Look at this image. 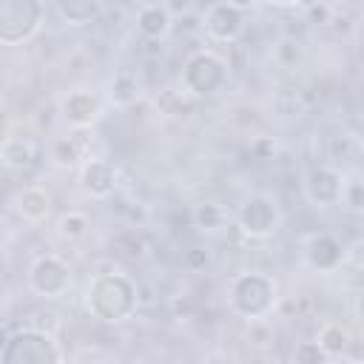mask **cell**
Here are the masks:
<instances>
[{
	"label": "cell",
	"instance_id": "obj_4",
	"mask_svg": "<svg viewBox=\"0 0 364 364\" xmlns=\"http://www.w3.org/2000/svg\"><path fill=\"white\" fill-rule=\"evenodd\" d=\"M43 17L40 0H0V46H17L28 40Z\"/></svg>",
	"mask_w": 364,
	"mask_h": 364
},
{
	"label": "cell",
	"instance_id": "obj_2",
	"mask_svg": "<svg viewBox=\"0 0 364 364\" xmlns=\"http://www.w3.org/2000/svg\"><path fill=\"white\" fill-rule=\"evenodd\" d=\"M228 304L236 316L259 321L276 307V282L264 273H239L228 287Z\"/></svg>",
	"mask_w": 364,
	"mask_h": 364
},
{
	"label": "cell",
	"instance_id": "obj_27",
	"mask_svg": "<svg viewBox=\"0 0 364 364\" xmlns=\"http://www.w3.org/2000/svg\"><path fill=\"white\" fill-rule=\"evenodd\" d=\"M9 236H11V228H9V222H6V219H0V245H3Z\"/></svg>",
	"mask_w": 364,
	"mask_h": 364
},
{
	"label": "cell",
	"instance_id": "obj_28",
	"mask_svg": "<svg viewBox=\"0 0 364 364\" xmlns=\"http://www.w3.org/2000/svg\"><path fill=\"white\" fill-rule=\"evenodd\" d=\"M264 3H270V6H299L301 0H264Z\"/></svg>",
	"mask_w": 364,
	"mask_h": 364
},
{
	"label": "cell",
	"instance_id": "obj_30",
	"mask_svg": "<svg viewBox=\"0 0 364 364\" xmlns=\"http://www.w3.org/2000/svg\"><path fill=\"white\" fill-rule=\"evenodd\" d=\"M6 341H9V336H6V330L0 327V353H3V347H6Z\"/></svg>",
	"mask_w": 364,
	"mask_h": 364
},
{
	"label": "cell",
	"instance_id": "obj_23",
	"mask_svg": "<svg viewBox=\"0 0 364 364\" xmlns=\"http://www.w3.org/2000/svg\"><path fill=\"white\" fill-rule=\"evenodd\" d=\"M338 202H341L344 208H350L353 213L361 210V205H364V188H361V179H358L355 173L341 179V196H338Z\"/></svg>",
	"mask_w": 364,
	"mask_h": 364
},
{
	"label": "cell",
	"instance_id": "obj_5",
	"mask_svg": "<svg viewBox=\"0 0 364 364\" xmlns=\"http://www.w3.org/2000/svg\"><path fill=\"white\" fill-rule=\"evenodd\" d=\"M225 82H228V65L210 51L193 54L182 68V88L191 97H210L222 91Z\"/></svg>",
	"mask_w": 364,
	"mask_h": 364
},
{
	"label": "cell",
	"instance_id": "obj_1",
	"mask_svg": "<svg viewBox=\"0 0 364 364\" xmlns=\"http://www.w3.org/2000/svg\"><path fill=\"white\" fill-rule=\"evenodd\" d=\"M85 307L100 321H125L136 310V284L125 273H97L85 290Z\"/></svg>",
	"mask_w": 364,
	"mask_h": 364
},
{
	"label": "cell",
	"instance_id": "obj_11",
	"mask_svg": "<svg viewBox=\"0 0 364 364\" xmlns=\"http://www.w3.org/2000/svg\"><path fill=\"white\" fill-rule=\"evenodd\" d=\"M80 188L94 199L111 196L117 188V168L108 159H85L80 168Z\"/></svg>",
	"mask_w": 364,
	"mask_h": 364
},
{
	"label": "cell",
	"instance_id": "obj_24",
	"mask_svg": "<svg viewBox=\"0 0 364 364\" xmlns=\"http://www.w3.org/2000/svg\"><path fill=\"white\" fill-rule=\"evenodd\" d=\"M114 247H117L122 256H128V259H142V256H145V239H142V233H136V230L119 233V236L114 239Z\"/></svg>",
	"mask_w": 364,
	"mask_h": 364
},
{
	"label": "cell",
	"instance_id": "obj_14",
	"mask_svg": "<svg viewBox=\"0 0 364 364\" xmlns=\"http://www.w3.org/2000/svg\"><path fill=\"white\" fill-rule=\"evenodd\" d=\"M88 145H91V134L85 128H77L68 136H57L48 148V156L57 168H74L80 159H85Z\"/></svg>",
	"mask_w": 364,
	"mask_h": 364
},
{
	"label": "cell",
	"instance_id": "obj_7",
	"mask_svg": "<svg viewBox=\"0 0 364 364\" xmlns=\"http://www.w3.org/2000/svg\"><path fill=\"white\" fill-rule=\"evenodd\" d=\"M71 267L60 256H40L28 267V287L43 299H60L71 290Z\"/></svg>",
	"mask_w": 364,
	"mask_h": 364
},
{
	"label": "cell",
	"instance_id": "obj_19",
	"mask_svg": "<svg viewBox=\"0 0 364 364\" xmlns=\"http://www.w3.org/2000/svg\"><path fill=\"white\" fill-rule=\"evenodd\" d=\"M136 100H139V80H136L128 68L117 71L114 80H111V102H117V105H131V102H136Z\"/></svg>",
	"mask_w": 364,
	"mask_h": 364
},
{
	"label": "cell",
	"instance_id": "obj_13",
	"mask_svg": "<svg viewBox=\"0 0 364 364\" xmlns=\"http://www.w3.org/2000/svg\"><path fill=\"white\" fill-rule=\"evenodd\" d=\"M11 205H14V210H17L26 222L40 225V222H46L48 213H51V193H48L46 188H40V185H26V188H20V191L14 193Z\"/></svg>",
	"mask_w": 364,
	"mask_h": 364
},
{
	"label": "cell",
	"instance_id": "obj_8",
	"mask_svg": "<svg viewBox=\"0 0 364 364\" xmlns=\"http://www.w3.org/2000/svg\"><path fill=\"white\" fill-rule=\"evenodd\" d=\"M202 26H205L210 40L233 43L242 34V28H245V11L230 6V3H225V0H213L208 6V11H205V23Z\"/></svg>",
	"mask_w": 364,
	"mask_h": 364
},
{
	"label": "cell",
	"instance_id": "obj_25",
	"mask_svg": "<svg viewBox=\"0 0 364 364\" xmlns=\"http://www.w3.org/2000/svg\"><path fill=\"white\" fill-rule=\"evenodd\" d=\"M330 355L316 344V341H301L296 344L293 350V361H310V364H318V361H327Z\"/></svg>",
	"mask_w": 364,
	"mask_h": 364
},
{
	"label": "cell",
	"instance_id": "obj_3",
	"mask_svg": "<svg viewBox=\"0 0 364 364\" xmlns=\"http://www.w3.org/2000/svg\"><path fill=\"white\" fill-rule=\"evenodd\" d=\"M0 361L3 364H57L63 361V353L51 333L28 327V330L9 336L0 353Z\"/></svg>",
	"mask_w": 364,
	"mask_h": 364
},
{
	"label": "cell",
	"instance_id": "obj_16",
	"mask_svg": "<svg viewBox=\"0 0 364 364\" xmlns=\"http://www.w3.org/2000/svg\"><path fill=\"white\" fill-rule=\"evenodd\" d=\"M171 26H173L171 11L162 3H145L136 11V31L142 37H148V40H162L171 31Z\"/></svg>",
	"mask_w": 364,
	"mask_h": 364
},
{
	"label": "cell",
	"instance_id": "obj_21",
	"mask_svg": "<svg viewBox=\"0 0 364 364\" xmlns=\"http://www.w3.org/2000/svg\"><path fill=\"white\" fill-rule=\"evenodd\" d=\"M193 222H196V228H202V230H222V228L230 222V213H228L222 205L205 202V205H196V208H193Z\"/></svg>",
	"mask_w": 364,
	"mask_h": 364
},
{
	"label": "cell",
	"instance_id": "obj_26",
	"mask_svg": "<svg viewBox=\"0 0 364 364\" xmlns=\"http://www.w3.org/2000/svg\"><path fill=\"white\" fill-rule=\"evenodd\" d=\"M185 264H188L191 270H199V267H205V264H208V253H205L202 247H193V250H188Z\"/></svg>",
	"mask_w": 364,
	"mask_h": 364
},
{
	"label": "cell",
	"instance_id": "obj_18",
	"mask_svg": "<svg viewBox=\"0 0 364 364\" xmlns=\"http://www.w3.org/2000/svg\"><path fill=\"white\" fill-rule=\"evenodd\" d=\"M316 344H318L327 355H341V353L353 344V336H350V330H347V327H341L338 321H327V324L318 330Z\"/></svg>",
	"mask_w": 364,
	"mask_h": 364
},
{
	"label": "cell",
	"instance_id": "obj_29",
	"mask_svg": "<svg viewBox=\"0 0 364 364\" xmlns=\"http://www.w3.org/2000/svg\"><path fill=\"white\" fill-rule=\"evenodd\" d=\"M225 3H230V6H236V9H242V11H245V9H247L253 0H225Z\"/></svg>",
	"mask_w": 364,
	"mask_h": 364
},
{
	"label": "cell",
	"instance_id": "obj_10",
	"mask_svg": "<svg viewBox=\"0 0 364 364\" xmlns=\"http://www.w3.org/2000/svg\"><path fill=\"white\" fill-rule=\"evenodd\" d=\"M40 159V145L31 134H9L0 139V165L9 171H28Z\"/></svg>",
	"mask_w": 364,
	"mask_h": 364
},
{
	"label": "cell",
	"instance_id": "obj_20",
	"mask_svg": "<svg viewBox=\"0 0 364 364\" xmlns=\"http://www.w3.org/2000/svg\"><path fill=\"white\" fill-rule=\"evenodd\" d=\"M273 60L279 68H299L301 60H304V46L296 40V37H282L276 46H273Z\"/></svg>",
	"mask_w": 364,
	"mask_h": 364
},
{
	"label": "cell",
	"instance_id": "obj_22",
	"mask_svg": "<svg viewBox=\"0 0 364 364\" xmlns=\"http://www.w3.org/2000/svg\"><path fill=\"white\" fill-rule=\"evenodd\" d=\"M88 216L82 213V210H68V213H63L60 216V222H57V233L63 236V239H82L85 233H88Z\"/></svg>",
	"mask_w": 364,
	"mask_h": 364
},
{
	"label": "cell",
	"instance_id": "obj_12",
	"mask_svg": "<svg viewBox=\"0 0 364 364\" xmlns=\"http://www.w3.org/2000/svg\"><path fill=\"white\" fill-rule=\"evenodd\" d=\"M307 262L318 273H333L344 262V247L333 233H313L307 239Z\"/></svg>",
	"mask_w": 364,
	"mask_h": 364
},
{
	"label": "cell",
	"instance_id": "obj_15",
	"mask_svg": "<svg viewBox=\"0 0 364 364\" xmlns=\"http://www.w3.org/2000/svg\"><path fill=\"white\" fill-rule=\"evenodd\" d=\"M100 114V97L88 88H77L63 100V117L74 128H88Z\"/></svg>",
	"mask_w": 364,
	"mask_h": 364
},
{
	"label": "cell",
	"instance_id": "obj_9",
	"mask_svg": "<svg viewBox=\"0 0 364 364\" xmlns=\"http://www.w3.org/2000/svg\"><path fill=\"white\" fill-rule=\"evenodd\" d=\"M341 179L344 173L330 168V165H318L307 173V182H304V196L310 205L316 208H333L338 205V196H341Z\"/></svg>",
	"mask_w": 364,
	"mask_h": 364
},
{
	"label": "cell",
	"instance_id": "obj_17",
	"mask_svg": "<svg viewBox=\"0 0 364 364\" xmlns=\"http://www.w3.org/2000/svg\"><path fill=\"white\" fill-rule=\"evenodd\" d=\"M54 6H57V14L63 17V23L82 28V26H91L100 20L105 0H54Z\"/></svg>",
	"mask_w": 364,
	"mask_h": 364
},
{
	"label": "cell",
	"instance_id": "obj_6",
	"mask_svg": "<svg viewBox=\"0 0 364 364\" xmlns=\"http://www.w3.org/2000/svg\"><path fill=\"white\" fill-rule=\"evenodd\" d=\"M236 225L250 239H270L282 225V210L273 196L253 193L247 196L236 210Z\"/></svg>",
	"mask_w": 364,
	"mask_h": 364
}]
</instances>
